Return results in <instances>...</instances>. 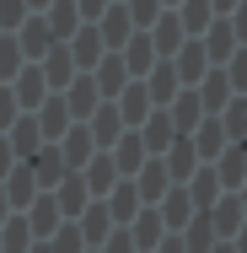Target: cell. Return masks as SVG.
Here are the masks:
<instances>
[]
</instances>
